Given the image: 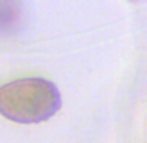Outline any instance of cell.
<instances>
[{"mask_svg": "<svg viewBox=\"0 0 147 143\" xmlns=\"http://www.w3.org/2000/svg\"><path fill=\"white\" fill-rule=\"evenodd\" d=\"M17 6L15 4H0V28H9L17 22Z\"/></svg>", "mask_w": 147, "mask_h": 143, "instance_id": "obj_2", "label": "cell"}, {"mask_svg": "<svg viewBox=\"0 0 147 143\" xmlns=\"http://www.w3.org/2000/svg\"><path fill=\"white\" fill-rule=\"evenodd\" d=\"M60 108V89L47 78H19L0 86V113L13 123H43Z\"/></svg>", "mask_w": 147, "mask_h": 143, "instance_id": "obj_1", "label": "cell"}]
</instances>
